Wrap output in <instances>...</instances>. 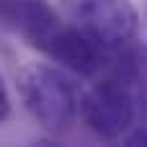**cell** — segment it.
Segmentation results:
<instances>
[{"instance_id": "obj_8", "label": "cell", "mask_w": 147, "mask_h": 147, "mask_svg": "<svg viewBox=\"0 0 147 147\" xmlns=\"http://www.w3.org/2000/svg\"><path fill=\"white\" fill-rule=\"evenodd\" d=\"M59 3H62V8H65L70 16H75V13H78V8H80L85 0H59Z\"/></svg>"}, {"instance_id": "obj_3", "label": "cell", "mask_w": 147, "mask_h": 147, "mask_svg": "<svg viewBox=\"0 0 147 147\" xmlns=\"http://www.w3.org/2000/svg\"><path fill=\"white\" fill-rule=\"evenodd\" d=\"M72 18L106 49L127 47L140 31V10L132 0H85Z\"/></svg>"}, {"instance_id": "obj_4", "label": "cell", "mask_w": 147, "mask_h": 147, "mask_svg": "<svg viewBox=\"0 0 147 147\" xmlns=\"http://www.w3.org/2000/svg\"><path fill=\"white\" fill-rule=\"evenodd\" d=\"M62 26L65 23L47 0H0V28L39 52H47Z\"/></svg>"}, {"instance_id": "obj_6", "label": "cell", "mask_w": 147, "mask_h": 147, "mask_svg": "<svg viewBox=\"0 0 147 147\" xmlns=\"http://www.w3.org/2000/svg\"><path fill=\"white\" fill-rule=\"evenodd\" d=\"M124 145H129V147H147V124L132 129L129 134H124Z\"/></svg>"}, {"instance_id": "obj_2", "label": "cell", "mask_w": 147, "mask_h": 147, "mask_svg": "<svg viewBox=\"0 0 147 147\" xmlns=\"http://www.w3.org/2000/svg\"><path fill=\"white\" fill-rule=\"evenodd\" d=\"M80 114L88 129L101 140H124L140 119V98L127 80L111 75L98 80L83 96Z\"/></svg>"}, {"instance_id": "obj_7", "label": "cell", "mask_w": 147, "mask_h": 147, "mask_svg": "<svg viewBox=\"0 0 147 147\" xmlns=\"http://www.w3.org/2000/svg\"><path fill=\"white\" fill-rule=\"evenodd\" d=\"M10 109H13L10 93H8V85H5V80H3V75H0V124L10 116Z\"/></svg>"}, {"instance_id": "obj_5", "label": "cell", "mask_w": 147, "mask_h": 147, "mask_svg": "<svg viewBox=\"0 0 147 147\" xmlns=\"http://www.w3.org/2000/svg\"><path fill=\"white\" fill-rule=\"evenodd\" d=\"M103 49L106 47L98 44L83 26L80 28L78 26H62L57 31V36L49 41L44 54L80 78H96L106 65Z\"/></svg>"}, {"instance_id": "obj_1", "label": "cell", "mask_w": 147, "mask_h": 147, "mask_svg": "<svg viewBox=\"0 0 147 147\" xmlns=\"http://www.w3.org/2000/svg\"><path fill=\"white\" fill-rule=\"evenodd\" d=\"M16 85L26 111L44 132L62 134L72 127L80 111V98L72 80L62 70L44 62H28L18 70Z\"/></svg>"}]
</instances>
